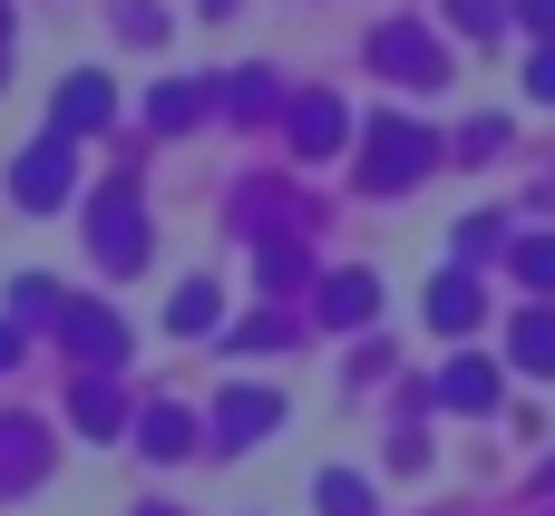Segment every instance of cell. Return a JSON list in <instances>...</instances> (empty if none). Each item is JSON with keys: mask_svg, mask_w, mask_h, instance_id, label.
<instances>
[{"mask_svg": "<svg viewBox=\"0 0 555 516\" xmlns=\"http://www.w3.org/2000/svg\"><path fill=\"white\" fill-rule=\"evenodd\" d=\"M429 166H439V137H429L420 117H400V107L361 117V185H371V195H400V185H420Z\"/></svg>", "mask_w": 555, "mask_h": 516, "instance_id": "6da1fadb", "label": "cell"}, {"mask_svg": "<svg viewBox=\"0 0 555 516\" xmlns=\"http://www.w3.org/2000/svg\"><path fill=\"white\" fill-rule=\"evenodd\" d=\"M88 244H98V263H107L117 283L146 263V205H137V185H127V176L88 195Z\"/></svg>", "mask_w": 555, "mask_h": 516, "instance_id": "7a4b0ae2", "label": "cell"}, {"mask_svg": "<svg viewBox=\"0 0 555 516\" xmlns=\"http://www.w3.org/2000/svg\"><path fill=\"white\" fill-rule=\"evenodd\" d=\"M68 146H78V137H59V127H49V137H29V146L10 156V205H20V215L68 205V176H78V156H68Z\"/></svg>", "mask_w": 555, "mask_h": 516, "instance_id": "3957f363", "label": "cell"}, {"mask_svg": "<svg viewBox=\"0 0 555 516\" xmlns=\"http://www.w3.org/2000/svg\"><path fill=\"white\" fill-rule=\"evenodd\" d=\"M371 68H380L390 88H439V78H449V49H439L420 20H380V29H371Z\"/></svg>", "mask_w": 555, "mask_h": 516, "instance_id": "277c9868", "label": "cell"}, {"mask_svg": "<svg viewBox=\"0 0 555 516\" xmlns=\"http://www.w3.org/2000/svg\"><path fill=\"white\" fill-rule=\"evenodd\" d=\"M59 332H68V351H78V371H127V322L107 312V302H59Z\"/></svg>", "mask_w": 555, "mask_h": 516, "instance_id": "5b68a950", "label": "cell"}, {"mask_svg": "<svg viewBox=\"0 0 555 516\" xmlns=\"http://www.w3.org/2000/svg\"><path fill=\"white\" fill-rule=\"evenodd\" d=\"M283 127H293V156H341L351 137H361V117L332 98V88H312V98H293L283 107Z\"/></svg>", "mask_w": 555, "mask_h": 516, "instance_id": "8992f818", "label": "cell"}, {"mask_svg": "<svg viewBox=\"0 0 555 516\" xmlns=\"http://www.w3.org/2000/svg\"><path fill=\"white\" fill-rule=\"evenodd\" d=\"M273 429H283V400H273V390H244V380H234V390L215 400V439H224V449H254V439H273Z\"/></svg>", "mask_w": 555, "mask_h": 516, "instance_id": "52a82bcc", "label": "cell"}, {"mask_svg": "<svg viewBox=\"0 0 555 516\" xmlns=\"http://www.w3.org/2000/svg\"><path fill=\"white\" fill-rule=\"evenodd\" d=\"M39 478H49V429L39 420H0V498L39 488Z\"/></svg>", "mask_w": 555, "mask_h": 516, "instance_id": "ba28073f", "label": "cell"}, {"mask_svg": "<svg viewBox=\"0 0 555 516\" xmlns=\"http://www.w3.org/2000/svg\"><path fill=\"white\" fill-rule=\"evenodd\" d=\"M107 117H117V88H107L98 68H78V78H59V117H49L59 137H88V127H107Z\"/></svg>", "mask_w": 555, "mask_h": 516, "instance_id": "9c48e42d", "label": "cell"}, {"mask_svg": "<svg viewBox=\"0 0 555 516\" xmlns=\"http://www.w3.org/2000/svg\"><path fill=\"white\" fill-rule=\"evenodd\" d=\"M439 410L488 420V410H498V361H478V351H468V361H449V371H439Z\"/></svg>", "mask_w": 555, "mask_h": 516, "instance_id": "30bf717a", "label": "cell"}, {"mask_svg": "<svg viewBox=\"0 0 555 516\" xmlns=\"http://www.w3.org/2000/svg\"><path fill=\"white\" fill-rule=\"evenodd\" d=\"M68 420H78L88 439H117V429H127V400H117V380H107V371H78V390H68Z\"/></svg>", "mask_w": 555, "mask_h": 516, "instance_id": "8fae6325", "label": "cell"}, {"mask_svg": "<svg viewBox=\"0 0 555 516\" xmlns=\"http://www.w3.org/2000/svg\"><path fill=\"white\" fill-rule=\"evenodd\" d=\"M371 312H380V283L371 273H332L322 283V332H361Z\"/></svg>", "mask_w": 555, "mask_h": 516, "instance_id": "7c38bea8", "label": "cell"}, {"mask_svg": "<svg viewBox=\"0 0 555 516\" xmlns=\"http://www.w3.org/2000/svg\"><path fill=\"white\" fill-rule=\"evenodd\" d=\"M478 312H488V283L478 273H439L429 283V322L439 332H478Z\"/></svg>", "mask_w": 555, "mask_h": 516, "instance_id": "4fadbf2b", "label": "cell"}, {"mask_svg": "<svg viewBox=\"0 0 555 516\" xmlns=\"http://www.w3.org/2000/svg\"><path fill=\"white\" fill-rule=\"evenodd\" d=\"M507 351H517V371H537V380H555V302H537V312H517Z\"/></svg>", "mask_w": 555, "mask_h": 516, "instance_id": "5bb4252c", "label": "cell"}, {"mask_svg": "<svg viewBox=\"0 0 555 516\" xmlns=\"http://www.w3.org/2000/svg\"><path fill=\"white\" fill-rule=\"evenodd\" d=\"M137 449H146V459H185V449H195V420H185L176 400H156V410H137Z\"/></svg>", "mask_w": 555, "mask_h": 516, "instance_id": "9a60e30c", "label": "cell"}, {"mask_svg": "<svg viewBox=\"0 0 555 516\" xmlns=\"http://www.w3.org/2000/svg\"><path fill=\"white\" fill-rule=\"evenodd\" d=\"M234 224H244L254 244H273V234L293 224V195H283V185H244V195H234Z\"/></svg>", "mask_w": 555, "mask_h": 516, "instance_id": "2e32d148", "label": "cell"}, {"mask_svg": "<svg viewBox=\"0 0 555 516\" xmlns=\"http://www.w3.org/2000/svg\"><path fill=\"white\" fill-rule=\"evenodd\" d=\"M507 273H517L537 302H555V234H527V244H507Z\"/></svg>", "mask_w": 555, "mask_h": 516, "instance_id": "e0dca14e", "label": "cell"}, {"mask_svg": "<svg viewBox=\"0 0 555 516\" xmlns=\"http://www.w3.org/2000/svg\"><path fill=\"white\" fill-rule=\"evenodd\" d=\"M195 107H205V88H185V78H166V88L146 98V127H166V137H176V127H195Z\"/></svg>", "mask_w": 555, "mask_h": 516, "instance_id": "ac0fdd59", "label": "cell"}, {"mask_svg": "<svg viewBox=\"0 0 555 516\" xmlns=\"http://www.w3.org/2000/svg\"><path fill=\"white\" fill-rule=\"evenodd\" d=\"M215 312H224V302H215V283H185V293L166 302V332H185V341H195V332H215Z\"/></svg>", "mask_w": 555, "mask_h": 516, "instance_id": "d6986e66", "label": "cell"}, {"mask_svg": "<svg viewBox=\"0 0 555 516\" xmlns=\"http://www.w3.org/2000/svg\"><path fill=\"white\" fill-rule=\"evenodd\" d=\"M224 107H234V117H263V107H273V78H263V68H234V78H224Z\"/></svg>", "mask_w": 555, "mask_h": 516, "instance_id": "ffe728a7", "label": "cell"}, {"mask_svg": "<svg viewBox=\"0 0 555 516\" xmlns=\"http://www.w3.org/2000/svg\"><path fill=\"white\" fill-rule=\"evenodd\" d=\"M302 283H312V273H302V254L273 234V244H263V293H302Z\"/></svg>", "mask_w": 555, "mask_h": 516, "instance_id": "44dd1931", "label": "cell"}, {"mask_svg": "<svg viewBox=\"0 0 555 516\" xmlns=\"http://www.w3.org/2000/svg\"><path fill=\"white\" fill-rule=\"evenodd\" d=\"M459 254H468V263L507 254V224H498V215H468V224H459Z\"/></svg>", "mask_w": 555, "mask_h": 516, "instance_id": "7402d4cb", "label": "cell"}, {"mask_svg": "<svg viewBox=\"0 0 555 516\" xmlns=\"http://www.w3.org/2000/svg\"><path fill=\"white\" fill-rule=\"evenodd\" d=\"M49 312H59V293H49L39 273H20V283H10V322H49Z\"/></svg>", "mask_w": 555, "mask_h": 516, "instance_id": "603a6c76", "label": "cell"}, {"mask_svg": "<svg viewBox=\"0 0 555 516\" xmlns=\"http://www.w3.org/2000/svg\"><path fill=\"white\" fill-rule=\"evenodd\" d=\"M322 516H371V488L332 468V478H322Z\"/></svg>", "mask_w": 555, "mask_h": 516, "instance_id": "cb8c5ba5", "label": "cell"}, {"mask_svg": "<svg viewBox=\"0 0 555 516\" xmlns=\"http://www.w3.org/2000/svg\"><path fill=\"white\" fill-rule=\"evenodd\" d=\"M498 146H507V117H468V127H459V156H468V166L498 156Z\"/></svg>", "mask_w": 555, "mask_h": 516, "instance_id": "d4e9b609", "label": "cell"}, {"mask_svg": "<svg viewBox=\"0 0 555 516\" xmlns=\"http://www.w3.org/2000/svg\"><path fill=\"white\" fill-rule=\"evenodd\" d=\"M449 20H459L468 39H498V29H507V10H498V0H449Z\"/></svg>", "mask_w": 555, "mask_h": 516, "instance_id": "484cf974", "label": "cell"}, {"mask_svg": "<svg viewBox=\"0 0 555 516\" xmlns=\"http://www.w3.org/2000/svg\"><path fill=\"white\" fill-rule=\"evenodd\" d=\"M283 341H293V332H283L273 312H254V322H234V351H283Z\"/></svg>", "mask_w": 555, "mask_h": 516, "instance_id": "4316f807", "label": "cell"}, {"mask_svg": "<svg viewBox=\"0 0 555 516\" xmlns=\"http://www.w3.org/2000/svg\"><path fill=\"white\" fill-rule=\"evenodd\" d=\"M527 88H537V98H555V39L537 49V59H527Z\"/></svg>", "mask_w": 555, "mask_h": 516, "instance_id": "83f0119b", "label": "cell"}, {"mask_svg": "<svg viewBox=\"0 0 555 516\" xmlns=\"http://www.w3.org/2000/svg\"><path fill=\"white\" fill-rule=\"evenodd\" d=\"M517 10H527V29H546V39H555V0H517Z\"/></svg>", "mask_w": 555, "mask_h": 516, "instance_id": "f1b7e54d", "label": "cell"}, {"mask_svg": "<svg viewBox=\"0 0 555 516\" xmlns=\"http://www.w3.org/2000/svg\"><path fill=\"white\" fill-rule=\"evenodd\" d=\"M10 361H20V322L0 312V371H10Z\"/></svg>", "mask_w": 555, "mask_h": 516, "instance_id": "f546056e", "label": "cell"}, {"mask_svg": "<svg viewBox=\"0 0 555 516\" xmlns=\"http://www.w3.org/2000/svg\"><path fill=\"white\" fill-rule=\"evenodd\" d=\"M0 78H10V0H0Z\"/></svg>", "mask_w": 555, "mask_h": 516, "instance_id": "4dcf8cb0", "label": "cell"}, {"mask_svg": "<svg viewBox=\"0 0 555 516\" xmlns=\"http://www.w3.org/2000/svg\"><path fill=\"white\" fill-rule=\"evenodd\" d=\"M146 516H176V507H146Z\"/></svg>", "mask_w": 555, "mask_h": 516, "instance_id": "1f68e13d", "label": "cell"}]
</instances>
